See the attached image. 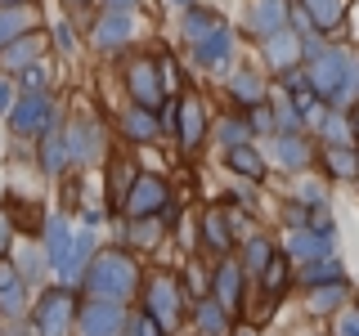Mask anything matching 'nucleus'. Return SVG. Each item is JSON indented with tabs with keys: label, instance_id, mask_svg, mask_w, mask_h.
<instances>
[{
	"label": "nucleus",
	"instance_id": "21",
	"mask_svg": "<svg viewBox=\"0 0 359 336\" xmlns=\"http://www.w3.org/2000/svg\"><path fill=\"white\" fill-rule=\"evenodd\" d=\"M301 9L310 14L314 31H332V27H341V22H346V9H351V0H306Z\"/></svg>",
	"mask_w": 359,
	"mask_h": 336
},
{
	"label": "nucleus",
	"instance_id": "5",
	"mask_svg": "<svg viewBox=\"0 0 359 336\" xmlns=\"http://www.w3.org/2000/svg\"><path fill=\"white\" fill-rule=\"evenodd\" d=\"M126 90L135 94V108H149V112H157V108L166 104V90H162V67H157L153 59L130 63V72H126Z\"/></svg>",
	"mask_w": 359,
	"mask_h": 336
},
{
	"label": "nucleus",
	"instance_id": "13",
	"mask_svg": "<svg viewBox=\"0 0 359 336\" xmlns=\"http://www.w3.org/2000/svg\"><path fill=\"white\" fill-rule=\"evenodd\" d=\"M211 300H220L224 309H233L243 300V265L220 260L216 274H211Z\"/></svg>",
	"mask_w": 359,
	"mask_h": 336
},
{
	"label": "nucleus",
	"instance_id": "33",
	"mask_svg": "<svg viewBox=\"0 0 359 336\" xmlns=\"http://www.w3.org/2000/svg\"><path fill=\"white\" fill-rule=\"evenodd\" d=\"M67 162H72V157H67L63 134H50V130H45V144H41V166H45V175H59Z\"/></svg>",
	"mask_w": 359,
	"mask_h": 336
},
{
	"label": "nucleus",
	"instance_id": "39",
	"mask_svg": "<svg viewBox=\"0 0 359 336\" xmlns=\"http://www.w3.org/2000/svg\"><path fill=\"white\" fill-rule=\"evenodd\" d=\"M121 336H166V332H162V323H157V318L140 314L135 323H126V332H121Z\"/></svg>",
	"mask_w": 359,
	"mask_h": 336
},
{
	"label": "nucleus",
	"instance_id": "27",
	"mask_svg": "<svg viewBox=\"0 0 359 336\" xmlns=\"http://www.w3.org/2000/svg\"><path fill=\"white\" fill-rule=\"evenodd\" d=\"M202 233H207V246H211V251L229 255V246H233V229H229V216H224L220 206L202 216Z\"/></svg>",
	"mask_w": 359,
	"mask_h": 336
},
{
	"label": "nucleus",
	"instance_id": "3",
	"mask_svg": "<svg viewBox=\"0 0 359 336\" xmlns=\"http://www.w3.org/2000/svg\"><path fill=\"white\" fill-rule=\"evenodd\" d=\"M72 328H76V296H72V287L41 291L36 309H32V332L36 336H67Z\"/></svg>",
	"mask_w": 359,
	"mask_h": 336
},
{
	"label": "nucleus",
	"instance_id": "46",
	"mask_svg": "<svg viewBox=\"0 0 359 336\" xmlns=\"http://www.w3.org/2000/svg\"><path fill=\"white\" fill-rule=\"evenodd\" d=\"M283 274H287V265H283V260H274L261 278H265V287H269V291H278V287H283Z\"/></svg>",
	"mask_w": 359,
	"mask_h": 336
},
{
	"label": "nucleus",
	"instance_id": "41",
	"mask_svg": "<svg viewBox=\"0 0 359 336\" xmlns=\"http://www.w3.org/2000/svg\"><path fill=\"white\" fill-rule=\"evenodd\" d=\"M54 45H59L63 54H72V50H76V31H72V22H54Z\"/></svg>",
	"mask_w": 359,
	"mask_h": 336
},
{
	"label": "nucleus",
	"instance_id": "31",
	"mask_svg": "<svg viewBox=\"0 0 359 336\" xmlns=\"http://www.w3.org/2000/svg\"><path fill=\"white\" fill-rule=\"evenodd\" d=\"M27 27H32V9H0V50H9L18 36H27Z\"/></svg>",
	"mask_w": 359,
	"mask_h": 336
},
{
	"label": "nucleus",
	"instance_id": "54",
	"mask_svg": "<svg viewBox=\"0 0 359 336\" xmlns=\"http://www.w3.org/2000/svg\"><path fill=\"white\" fill-rule=\"evenodd\" d=\"M67 5H86V0H67Z\"/></svg>",
	"mask_w": 359,
	"mask_h": 336
},
{
	"label": "nucleus",
	"instance_id": "38",
	"mask_svg": "<svg viewBox=\"0 0 359 336\" xmlns=\"http://www.w3.org/2000/svg\"><path fill=\"white\" fill-rule=\"evenodd\" d=\"M269 265H274V246L265 238H252L247 242V269H252V274H265Z\"/></svg>",
	"mask_w": 359,
	"mask_h": 336
},
{
	"label": "nucleus",
	"instance_id": "40",
	"mask_svg": "<svg viewBox=\"0 0 359 336\" xmlns=\"http://www.w3.org/2000/svg\"><path fill=\"white\" fill-rule=\"evenodd\" d=\"M45 85H50V72H45V67H27V72H22V90H27V94H45Z\"/></svg>",
	"mask_w": 359,
	"mask_h": 336
},
{
	"label": "nucleus",
	"instance_id": "44",
	"mask_svg": "<svg viewBox=\"0 0 359 336\" xmlns=\"http://www.w3.org/2000/svg\"><path fill=\"white\" fill-rule=\"evenodd\" d=\"M247 121H252V130H274V108H252V117H247Z\"/></svg>",
	"mask_w": 359,
	"mask_h": 336
},
{
	"label": "nucleus",
	"instance_id": "53",
	"mask_svg": "<svg viewBox=\"0 0 359 336\" xmlns=\"http://www.w3.org/2000/svg\"><path fill=\"white\" fill-rule=\"evenodd\" d=\"M355 36H359V5H355Z\"/></svg>",
	"mask_w": 359,
	"mask_h": 336
},
{
	"label": "nucleus",
	"instance_id": "1",
	"mask_svg": "<svg viewBox=\"0 0 359 336\" xmlns=\"http://www.w3.org/2000/svg\"><path fill=\"white\" fill-rule=\"evenodd\" d=\"M86 291L90 300H104V305H121L140 291V265L130 251H104L95 255L86 269Z\"/></svg>",
	"mask_w": 359,
	"mask_h": 336
},
{
	"label": "nucleus",
	"instance_id": "35",
	"mask_svg": "<svg viewBox=\"0 0 359 336\" xmlns=\"http://www.w3.org/2000/svg\"><path fill=\"white\" fill-rule=\"evenodd\" d=\"M341 305H346V283L314 287V291H310V309H314V314H337Z\"/></svg>",
	"mask_w": 359,
	"mask_h": 336
},
{
	"label": "nucleus",
	"instance_id": "30",
	"mask_svg": "<svg viewBox=\"0 0 359 336\" xmlns=\"http://www.w3.org/2000/svg\"><path fill=\"white\" fill-rule=\"evenodd\" d=\"M22 305H27V296H22V278L14 274L9 260H0V309H5V314H22Z\"/></svg>",
	"mask_w": 359,
	"mask_h": 336
},
{
	"label": "nucleus",
	"instance_id": "48",
	"mask_svg": "<svg viewBox=\"0 0 359 336\" xmlns=\"http://www.w3.org/2000/svg\"><path fill=\"white\" fill-rule=\"evenodd\" d=\"M135 0H108V14H130Z\"/></svg>",
	"mask_w": 359,
	"mask_h": 336
},
{
	"label": "nucleus",
	"instance_id": "20",
	"mask_svg": "<svg viewBox=\"0 0 359 336\" xmlns=\"http://www.w3.org/2000/svg\"><path fill=\"white\" fill-rule=\"evenodd\" d=\"M274 162L283 166V171H306L314 162V153H310V144L301 139V134H278L274 139Z\"/></svg>",
	"mask_w": 359,
	"mask_h": 336
},
{
	"label": "nucleus",
	"instance_id": "29",
	"mask_svg": "<svg viewBox=\"0 0 359 336\" xmlns=\"http://www.w3.org/2000/svg\"><path fill=\"white\" fill-rule=\"evenodd\" d=\"M121 130H126V139H135V144H149V139H157V130H162V117L149 112V108H135V112H126Z\"/></svg>",
	"mask_w": 359,
	"mask_h": 336
},
{
	"label": "nucleus",
	"instance_id": "22",
	"mask_svg": "<svg viewBox=\"0 0 359 336\" xmlns=\"http://www.w3.org/2000/svg\"><path fill=\"white\" fill-rule=\"evenodd\" d=\"M67 251H72V233H67V220H63V216H50V220H45V265L59 269Z\"/></svg>",
	"mask_w": 359,
	"mask_h": 336
},
{
	"label": "nucleus",
	"instance_id": "51",
	"mask_svg": "<svg viewBox=\"0 0 359 336\" xmlns=\"http://www.w3.org/2000/svg\"><path fill=\"white\" fill-rule=\"evenodd\" d=\"M166 5H180V9H194V0H166Z\"/></svg>",
	"mask_w": 359,
	"mask_h": 336
},
{
	"label": "nucleus",
	"instance_id": "2",
	"mask_svg": "<svg viewBox=\"0 0 359 336\" xmlns=\"http://www.w3.org/2000/svg\"><path fill=\"white\" fill-rule=\"evenodd\" d=\"M306 76H310V85H314V94L319 99H328V104H346V99L355 94V76H359V67L355 59L346 50H323L319 59H314L306 67Z\"/></svg>",
	"mask_w": 359,
	"mask_h": 336
},
{
	"label": "nucleus",
	"instance_id": "50",
	"mask_svg": "<svg viewBox=\"0 0 359 336\" xmlns=\"http://www.w3.org/2000/svg\"><path fill=\"white\" fill-rule=\"evenodd\" d=\"M18 5H27V0H0V9H18Z\"/></svg>",
	"mask_w": 359,
	"mask_h": 336
},
{
	"label": "nucleus",
	"instance_id": "52",
	"mask_svg": "<svg viewBox=\"0 0 359 336\" xmlns=\"http://www.w3.org/2000/svg\"><path fill=\"white\" fill-rule=\"evenodd\" d=\"M351 126H355V134H359V104H355V117H351Z\"/></svg>",
	"mask_w": 359,
	"mask_h": 336
},
{
	"label": "nucleus",
	"instance_id": "16",
	"mask_svg": "<svg viewBox=\"0 0 359 336\" xmlns=\"http://www.w3.org/2000/svg\"><path fill=\"white\" fill-rule=\"evenodd\" d=\"M90 260H95V229H81V233H72V251H67L63 265H59L63 283H76L81 269H90Z\"/></svg>",
	"mask_w": 359,
	"mask_h": 336
},
{
	"label": "nucleus",
	"instance_id": "24",
	"mask_svg": "<svg viewBox=\"0 0 359 336\" xmlns=\"http://www.w3.org/2000/svg\"><path fill=\"white\" fill-rule=\"evenodd\" d=\"M41 36H18L9 50H0V63H5V72H27V67H36V54H41Z\"/></svg>",
	"mask_w": 359,
	"mask_h": 336
},
{
	"label": "nucleus",
	"instance_id": "12",
	"mask_svg": "<svg viewBox=\"0 0 359 336\" xmlns=\"http://www.w3.org/2000/svg\"><path fill=\"white\" fill-rule=\"evenodd\" d=\"M265 45V63L274 67V72H297V59H301V45H306V36H297V31H274Z\"/></svg>",
	"mask_w": 359,
	"mask_h": 336
},
{
	"label": "nucleus",
	"instance_id": "28",
	"mask_svg": "<svg viewBox=\"0 0 359 336\" xmlns=\"http://www.w3.org/2000/svg\"><path fill=\"white\" fill-rule=\"evenodd\" d=\"M323 166L337 179H355L359 175V148L355 144H332V148H323Z\"/></svg>",
	"mask_w": 359,
	"mask_h": 336
},
{
	"label": "nucleus",
	"instance_id": "32",
	"mask_svg": "<svg viewBox=\"0 0 359 336\" xmlns=\"http://www.w3.org/2000/svg\"><path fill=\"white\" fill-rule=\"evenodd\" d=\"M216 27H220V18L211 14V9H189V14H184V41L189 45H202Z\"/></svg>",
	"mask_w": 359,
	"mask_h": 336
},
{
	"label": "nucleus",
	"instance_id": "25",
	"mask_svg": "<svg viewBox=\"0 0 359 336\" xmlns=\"http://www.w3.org/2000/svg\"><path fill=\"white\" fill-rule=\"evenodd\" d=\"M194 323L202 328V336H229V309H224L220 300H198Z\"/></svg>",
	"mask_w": 359,
	"mask_h": 336
},
{
	"label": "nucleus",
	"instance_id": "49",
	"mask_svg": "<svg viewBox=\"0 0 359 336\" xmlns=\"http://www.w3.org/2000/svg\"><path fill=\"white\" fill-rule=\"evenodd\" d=\"M18 265H22V274H32L36 269V251H18Z\"/></svg>",
	"mask_w": 359,
	"mask_h": 336
},
{
	"label": "nucleus",
	"instance_id": "4",
	"mask_svg": "<svg viewBox=\"0 0 359 336\" xmlns=\"http://www.w3.org/2000/svg\"><path fill=\"white\" fill-rule=\"evenodd\" d=\"M180 300H184V291L171 274H153L149 291H144V314L149 318L162 323V332H175L180 328Z\"/></svg>",
	"mask_w": 359,
	"mask_h": 336
},
{
	"label": "nucleus",
	"instance_id": "8",
	"mask_svg": "<svg viewBox=\"0 0 359 336\" xmlns=\"http://www.w3.org/2000/svg\"><path fill=\"white\" fill-rule=\"evenodd\" d=\"M63 144H67V157H72V162H95V157L104 153V130H99L95 117H72Z\"/></svg>",
	"mask_w": 359,
	"mask_h": 336
},
{
	"label": "nucleus",
	"instance_id": "36",
	"mask_svg": "<svg viewBox=\"0 0 359 336\" xmlns=\"http://www.w3.org/2000/svg\"><path fill=\"white\" fill-rule=\"evenodd\" d=\"M130 242L135 246H157V242H162V220H157V216L130 220Z\"/></svg>",
	"mask_w": 359,
	"mask_h": 336
},
{
	"label": "nucleus",
	"instance_id": "15",
	"mask_svg": "<svg viewBox=\"0 0 359 336\" xmlns=\"http://www.w3.org/2000/svg\"><path fill=\"white\" fill-rule=\"evenodd\" d=\"M287 255H292L297 265L323 260V255H332V238H319L314 229H292V233H287Z\"/></svg>",
	"mask_w": 359,
	"mask_h": 336
},
{
	"label": "nucleus",
	"instance_id": "10",
	"mask_svg": "<svg viewBox=\"0 0 359 336\" xmlns=\"http://www.w3.org/2000/svg\"><path fill=\"white\" fill-rule=\"evenodd\" d=\"M287 22H292L287 0H252V5H247V31L261 36V41H269L274 31H283Z\"/></svg>",
	"mask_w": 359,
	"mask_h": 336
},
{
	"label": "nucleus",
	"instance_id": "19",
	"mask_svg": "<svg viewBox=\"0 0 359 336\" xmlns=\"http://www.w3.org/2000/svg\"><path fill=\"white\" fill-rule=\"evenodd\" d=\"M135 179H140V171H135L126 157L108 166V211H126V197H130Z\"/></svg>",
	"mask_w": 359,
	"mask_h": 336
},
{
	"label": "nucleus",
	"instance_id": "11",
	"mask_svg": "<svg viewBox=\"0 0 359 336\" xmlns=\"http://www.w3.org/2000/svg\"><path fill=\"white\" fill-rule=\"evenodd\" d=\"M175 130H180V144L184 148H198L202 139H207V117H202V99L184 94L175 104Z\"/></svg>",
	"mask_w": 359,
	"mask_h": 336
},
{
	"label": "nucleus",
	"instance_id": "47",
	"mask_svg": "<svg viewBox=\"0 0 359 336\" xmlns=\"http://www.w3.org/2000/svg\"><path fill=\"white\" fill-rule=\"evenodd\" d=\"M301 206H323V188L306 184V188H301Z\"/></svg>",
	"mask_w": 359,
	"mask_h": 336
},
{
	"label": "nucleus",
	"instance_id": "26",
	"mask_svg": "<svg viewBox=\"0 0 359 336\" xmlns=\"http://www.w3.org/2000/svg\"><path fill=\"white\" fill-rule=\"evenodd\" d=\"M224 166H229L233 175H243V179H261L265 175V157H261V148H252V144L229 148V153H224Z\"/></svg>",
	"mask_w": 359,
	"mask_h": 336
},
{
	"label": "nucleus",
	"instance_id": "23",
	"mask_svg": "<svg viewBox=\"0 0 359 336\" xmlns=\"http://www.w3.org/2000/svg\"><path fill=\"white\" fill-rule=\"evenodd\" d=\"M301 283H306L310 291L314 287H332V283H346V269L337 255H323V260H310V265H301Z\"/></svg>",
	"mask_w": 359,
	"mask_h": 336
},
{
	"label": "nucleus",
	"instance_id": "42",
	"mask_svg": "<svg viewBox=\"0 0 359 336\" xmlns=\"http://www.w3.org/2000/svg\"><path fill=\"white\" fill-rule=\"evenodd\" d=\"M18 104V94H14V76H0V117H9Z\"/></svg>",
	"mask_w": 359,
	"mask_h": 336
},
{
	"label": "nucleus",
	"instance_id": "37",
	"mask_svg": "<svg viewBox=\"0 0 359 336\" xmlns=\"http://www.w3.org/2000/svg\"><path fill=\"white\" fill-rule=\"evenodd\" d=\"M319 130H323V139H328V148H332V144H351V130H355V126L341 117V112H323Z\"/></svg>",
	"mask_w": 359,
	"mask_h": 336
},
{
	"label": "nucleus",
	"instance_id": "9",
	"mask_svg": "<svg viewBox=\"0 0 359 336\" xmlns=\"http://www.w3.org/2000/svg\"><path fill=\"white\" fill-rule=\"evenodd\" d=\"M166 179L162 175H140L135 179V188H130V197H126V211L135 220H144V216H162L166 211Z\"/></svg>",
	"mask_w": 359,
	"mask_h": 336
},
{
	"label": "nucleus",
	"instance_id": "34",
	"mask_svg": "<svg viewBox=\"0 0 359 336\" xmlns=\"http://www.w3.org/2000/svg\"><path fill=\"white\" fill-rule=\"evenodd\" d=\"M247 134H252V121H243V117H224L220 126H216V139H220L224 153H229V148H243Z\"/></svg>",
	"mask_w": 359,
	"mask_h": 336
},
{
	"label": "nucleus",
	"instance_id": "43",
	"mask_svg": "<svg viewBox=\"0 0 359 336\" xmlns=\"http://www.w3.org/2000/svg\"><path fill=\"white\" fill-rule=\"evenodd\" d=\"M9 246H14V216H9V211H0V260L9 255Z\"/></svg>",
	"mask_w": 359,
	"mask_h": 336
},
{
	"label": "nucleus",
	"instance_id": "18",
	"mask_svg": "<svg viewBox=\"0 0 359 336\" xmlns=\"http://www.w3.org/2000/svg\"><path fill=\"white\" fill-rule=\"evenodd\" d=\"M130 31H135L130 14H104L95 22V45L99 50H121V45L130 41Z\"/></svg>",
	"mask_w": 359,
	"mask_h": 336
},
{
	"label": "nucleus",
	"instance_id": "7",
	"mask_svg": "<svg viewBox=\"0 0 359 336\" xmlns=\"http://www.w3.org/2000/svg\"><path fill=\"white\" fill-rule=\"evenodd\" d=\"M126 332V314L121 305H104V300H86L76 314V336H121Z\"/></svg>",
	"mask_w": 359,
	"mask_h": 336
},
{
	"label": "nucleus",
	"instance_id": "45",
	"mask_svg": "<svg viewBox=\"0 0 359 336\" xmlns=\"http://www.w3.org/2000/svg\"><path fill=\"white\" fill-rule=\"evenodd\" d=\"M337 336H359V309H346L337 318Z\"/></svg>",
	"mask_w": 359,
	"mask_h": 336
},
{
	"label": "nucleus",
	"instance_id": "55",
	"mask_svg": "<svg viewBox=\"0 0 359 336\" xmlns=\"http://www.w3.org/2000/svg\"><path fill=\"white\" fill-rule=\"evenodd\" d=\"M238 336H247V332H238Z\"/></svg>",
	"mask_w": 359,
	"mask_h": 336
},
{
	"label": "nucleus",
	"instance_id": "17",
	"mask_svg": "<svg viewBox=\"0 0 359 336\" xmlns=\"http://www.w3.org/2000/svg\"><path fill=\"white\" fill-rule=\"evenodd\" d=\"M194 59H198L202 67H224V63L233 59V31L220 22V27L211 31V36L202 41V45H194Z\"/></svg>",
	"mask_w": 359,
	"mask_h": 336
},
{
	"label": "nucleus",
	"instance_id": "14",
	"mask_svg": "<svg viewBox=\"0 0 359 336\" xmlns=\"http://www.w3.org/2000/svg\"><path fill=\"white\" fill-rule=\"evenodd\" d=\"M229 99H233L238 108H247V112L261 108V104H265V76L252 72V67H238V72L229 76Z\"/></svg>",
	"mask_w": 359,
	"mask_h": 336
},
{
	"label": "nucleus",
	"instance_id": "6",
	"mask_svg": "<svg viewBox=\"0 0 359 336\" xmlns=\"http://www.w3.org/2000/svg\"><path fill=\"white\" fill-rule=\"evenodd\" d=\"M54 126V99L50 94H22L9 112V130L14 134H41Z\"/></svg>",
	"mask_w": 359,
	"mask_h": 336
}]
</instances>
